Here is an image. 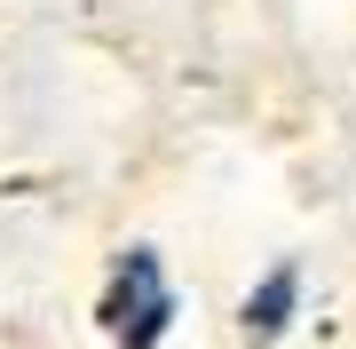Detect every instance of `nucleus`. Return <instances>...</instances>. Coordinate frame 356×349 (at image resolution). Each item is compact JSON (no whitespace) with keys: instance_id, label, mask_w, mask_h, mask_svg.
Returning a JSON list of instances; mask_svg holds the SVG:
<instances>
[{"instance_id":"2","label":"nucleus","mask_w":356,"mask_h":349,"mask_svg":"<svg viewBox=\"0 0 356 349\" xmlns=\"http://www.w3.org/2000/svg\"><path fill=\"white\" fill-rule=\"evenodd\" d=\"M285 318H293V270H277V278H261V294L245 302V325H254V334H277Z\"/></svg>"},{"instance_id":"1","label":"nucleus","mask_w":356,"mask_h":349,"mask_svg":"<svg viewBox=\"0 0 356 349\" xmlns=\"http://www.w3.org/2000/svg\"><path fill=\"white\" fill-rule=\"evenodd\" d=\"M95 318H103V334H111L119 349H151L166 334V318H175V294H166L159 254H143V246L119 254V270H111V286H103Z\"/></svg>"}]
</instances>
